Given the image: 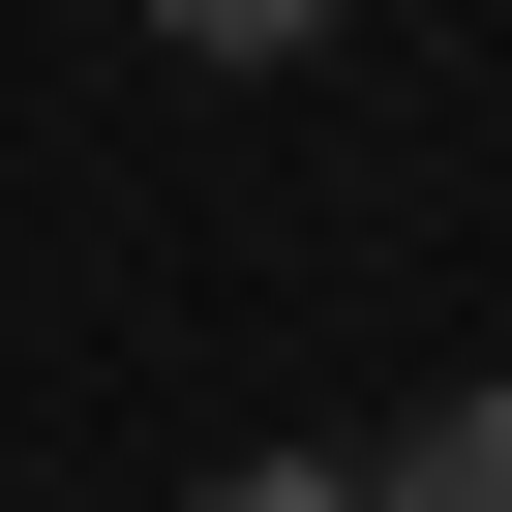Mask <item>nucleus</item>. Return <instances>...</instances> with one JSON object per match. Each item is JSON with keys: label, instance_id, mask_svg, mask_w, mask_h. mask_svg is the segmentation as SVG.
Segmentation results:
<instances>
[{"label": "nucleus", "instance_id": "1", "mask_svg": "<svg viewBox=\"0 0 512 512\" xmlns=\"http://www.w3.org/2000/svg\"><path fill=\"white\" fill-rule=\"evenodd\" d=\"M362 512H512V392H422V422H392V482H362Z\"/></svg>", "mask_w": 512, "mask_h": 512}, {"label": "nucleus", "instance_id": "2", "mask_svg": "<svg viewBox=\"0 0 512 512\" xmlns=\"http://www.w3.org/2000/svg\"><path fill=\"white\" fill-rule=\"evenodd\" d=\"M151 31H181V61H302L332 0H151Z\"/></svg>", "mask_w": 512, "mask_h": 512}, {"label": "nucleus", "instance_id": "3", "mask_svg": "<svg viewBox=\"0 0 512 512\" xmlns=\"http://www.w3.org/2000/svg\"><path fill=\"white\" fill-rule=\"evenodd\" d=\"M181 512H362V482H302V452H241V482H181Z\"/></svg>", "mask_w": 512, "mask_h": 512}]
</instances>
